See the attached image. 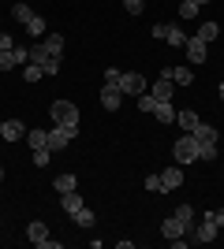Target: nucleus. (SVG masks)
Returning a JSON list of instances; mask_svg holds the SVG:
<instances>
[{
    "mask_svg": "<svg viewBox=\"0 0 224 249\" xmlns=\"http://www.w3.org/2000/svg\"><path fill=\"white\" fill-rule=\"evenodd\" d=\"M79 138V126H60V123H53L49 126V149L53 153H60V149H67Z\"/></svg>",
    "mask_w": 224,
    "mask_h": 249,
    "instance_id": "nucleus-1",
    "label": "nucleus"
},
{
    "mask_svg": "<svg viewBox=\"0 0 224 249\" xmlns=\"http://www.w3.org/2000/svg\"><path fill=\"white\" fill-rule=\"evenodd\" d=\"M49 115H53V123H60V126H79V108H75L71 101H53Z\"/></svg>",
    "mask_w": 224,
    "mask_h": 249,
    "instance_id": "nucleus-2",
    "label": "nucleus"
},
{
    "mask_svg": "<svg viewBox=\"0 0 224 249\" xmlns=\"http://www.w3.org/2000/svg\"><path fill=\"white\" fill-rule=\"evenodd\" d=\"M116 89H120L123 97H139V93H146L149 86H146V78H142V74L123 71V74H120V82H116Z\"/></svg>",
    "mask_w": 224,
    "mask_h": 249,
    "instance_id": "nucleus-3",
    "label": "nucleus"
},
{
    "mask_svg": "<svg viewBox=\"0 0 224 249\" xmlns=\"http://www.w3.org/2000/svg\"><path fill=\"white\" fill-rule=\"evenodd\" d=\"M176 164H191V160H198V138L194 134H183L180 142H176Z\"/></svg>",
    "mask_w": 224,
    "mask_h": 249,
    "instance_id": "nucleus-4",
    "label": "nucleus"
},
{
    "mask_svg": "<svg viewBox=\"0 0 224 249\" xmlns=\"http://www.w3.org/2000/svg\"><path fill=\"white\" fill-rule=\"evenodd\" d=\"M161 78H168V82H176V86H191L194 82V71H191V67H164Z\"/></svg>",
    "mask_w": 224,
    "mask_h": 249,
    "instance_id": "nucleus-5",
    "label": "nucleus"
},
{
    "mask_svg": "<svg viewBox=\"0 0 224 249\" xmlns=\"http://www.w3.org/2000/svg\"><path fill=\"white\" fill-rule=\"evenodd\" d=\"M120 104H123V93H120L116 86L105 82V89H101V108H105V112H120Z\"/></svg>",
    "mask_w": 224,
    "mask_h": 249,
    "instance_id": "nucleus-6",
    "label": "nucleus"
},
{
    "mask_svg": "<svg viewBox=\"0 0 224 249\" xmlns=\"http://www.w3.org/2000/svg\"><path fill=\"white\" fill-rule=\"evenodd\" d=\"M180 186H183V171L180 167H164V171H161V190L172 194V190H180Z\"/></svg>",
    "mask_w": 224,
    "mask_h": 249,
    "instance_id": "nucleus-7",
    "label": "nucleus"
},
{
    "mask_svg": "<svg viewBox=\"0 0 224 249\" xmlns=\"http://www.w3.org/2000/svg\"><path fill=\"white\" fill-rule=\"evenodd\" d=\"M183 52H187V60H191V63H205V41H202V37H187Z\"/></svg>",
    "mask_w": 224,
    "mask_h": 249,
    "instance_id": "nucleus-8",
    "label": "nucleus"
},
{
    "mask_svg": "<svg viewBox=\"0 0 224 249\" xmlns=\"http://www.w3.org/2000/svg\"><path fill=\"white\" fill-rule=\"evenodd\" d=\"M194 138H198V145H217V126H209V123H202L198 119V126L191 130Z\"/></svg>",
    "mask_w": 224,
    "mask_h": 249,
    "instance_id": "nucleus-9",
    "label": "nucleus"
},
{
    "mask_svg": "<svg viewBox=\"0 0 224 249\" xmlns=\"http://www.w3.org/2000/svg\"><path fill=\"white\" fill-rule=\"evenodd\" d=\"M217 231H221V227H213V223H205V219H202V223H198V231H194V238H191V246H205V242H213Z\"/></svg>",
    "mask_w": 224,
    "mask_h": 249,
    "instance_id": "nucleus-10",
    "label": "nucleus"
},
{
    "mask_svg": "<svg viewBox=\"0 0 224 249\" xmlns=\"http://www.w3.org/2000/svg\"><path fill=\"white\" fill-rule=\"evenodd\" d=\"M26 238H30L34 246H45V242H49V227H45L41 219H34L30 227H26Z\"/></svg>",
    "mask_w": 224,
    "mask_h": 249,
    "instance_id": "nucleus-11",
    "label": "nucleus"
},
{
    "mask_svg": "<svg viewBox=\"0 0 224 249\" xmlns=\"http://www.w3.org/2000/svg\"><path fill=\"white\" fill-rule=\"evenodd\" d=\"M146 93L153 97V101H172V82H168V78H157V82L149 86Z\"/></svg>",
    "mask_w": 224,
    "mask_h": 249,
    "instance_id": "nucleus-12",
    "label": "nucleus"
},
{
    "mask_svg": "<svg viewBox=\"0 0 224 249\" xmlns=\"http://www.w3.org/2000/svg\"><path fill=\"white\" fill-rule=\"evenodd\" d=\"M183 231H187V227H183V223H180V219H176V216H168V219H164V223H161V234H164V238H183Z\"/></svg>",
    "mask_w": 224,
    "mask_h": 249,
    "instance_id": "nucleus-13",
    "label": "nucleus"
},
{
    "mask_svg": "<svg viewBox=\"0 0 224 249\" xmlns=\"http://www.w3.org/2000/svg\"><path fill=\"white\" fill-rule=\"evenodd\" d=\"M153 115H157L161 123H176V108H172V101H157V104H153Z\"/></svg>",
    "mask_w": 224,
    "mask_h": 249,
    "instance_id": "nucleus-14",
    "label": "nucleus"
},
{
    "mask_svg": "<svg viewBox=\"0 0 224 249\" xmlns=\"http://www.w3.org/2000/svg\"><path fill=\"white\" fill-rule=\"evenodd\" d=\"M0 138L19 142V138H22V123H19V119H4V130H0Z\"/></svg>",
    "mask_w": 224,
    "mask_h": 249,
    "instance_id": "nucleus-15",
    "label": "nucleus"
},
{
    "mask_svg": "<svg viewBox=\"0 0 224 249\" xmlns=\"http://www.w3.org/2000/svg\"><path fill=\"white\" fill-rule=\"evenodd\" d=\"M53 186H56V194H71V190H79V178L75 175H56Z\"/></svg>",
    "mask_w": 224,
    "mask_h": 249,
    "instance_id": "nucleus-16",
    "label": "nucleus"
},
{
    "mask_svg": "<svg viewBox=\"0 0 224 249\" xmlns=\"http://www.w3.org/2000/svg\"><path fill=\"white\" fill-rule=\"evenodd\" d=\"M194 37H202V41L209 45V41H217V37H221V26H217V22H202V26H198V34H194Z\"/></svg>",
    "mask_w": 224,
    "mask_h": 249,
    "instance_id": "nucleus-17",
    "label": "nucleus"
},
{
    "mask_svg": "<svg viewBox=\"0 0 224 249\" xmlns=\"http://www.w3.org/2000/svg\"><path fill=\"white\" fill-rule=\"evenodd\" d=\"M71 219H75V223H79V227H94V223H97V216H94V212H90V208H75V212H71Z\"/></svg>",
    "mask_w": 224,
    "mask_h": 249,
    "instance_id": "nucleus-18",
    "label": "nucleus"
},
{
    "mask_svg": "<svg viewBox=\"0 0 224 249\" xmlns=\"http://www.w3.org/2000/svg\"><path fill=\"white\" fill-rule=\"evenodd\" d=\"M41 45L49 52H53V56H60V52H64V34H45L41 37Z\"/></svg>",
    "mask_w": 224,
    "mask_h": 249,
    "instance_id": "nucleus-19",
    "label": "nucleus"
},
{
    "mask_svg": "<svg viewBox=\"0 0 224 249\" xmlns=\"http://www.w3.org/2000/svg\"><path fill=\"white\" fill-rule=\"evenodd\" d=\"M30 149H49V130H26Z\"/></svg>",
    "mask_w": 224,
    "mask_h": 249,
    "instance_id": "nucleus-20",
    "label": "nucleus"
},
{
    "mask_svg": "<svg viewBox=\"0 0 224 249\" xmlns=\"http://www.w3.org/2000/svg\"><path fill=\"white\" fill-rule=\"evenodd\" d=\"M176 123L183 126V134H191L194 126H198V115H194V112H176Z\"/></svg>",
    "mask_w": 224,
    "mask_h": 249,
    "instance_id": "nucleus-21",
    "label": "nucleus"
},
{
    "mask_svg": "<svg viewBox=\"0 0 224 249\" xmlns=\"http://www.w3.org/2000/svg\"><path fill=\"white\" fill-rule=\"evenodd\" d=\"M60 205H64L67 212H75V208H82V194H79V190H71V194H60Z\"/></svg>",
    "mask_w": 224,
    "mask_h": 249,
    "instance_id": "nucleus-22",
    "label": "nucleus"
},
{
    "mask_svg": "<svg viewBox=\"0 0 224 249\" xmlns=\"http://www.w3.org/2000/svg\"><path fill=\"white\" fill-rule=\"evenodd\" d=\"M202 219L213 227H224V208H202Z\"/></svg>",
    "mask_w": 224,
    "mask_h": 249,
    "instance_id": "nucleus-23",
    "label": "nucleus"
},
{
    "mask_svg": "<svg viewBox=\"0 0 224 249\" xmlns=\"http://www.w3.org/2000/svg\"><path fill=\"white\" fill-rule=\"evenodd\" d=\"M11 15H15V19H19L22 26H26V22H30L34 15H38V11H34V8H26V4H15V8H11Z\"/></svg>",
    "mask_w": 224,
    "mask_h": 249,
    "instance_id": "nucleus-24",
    "label": "nucleus"
},
{
    "mask_svg": "<svg viewBox=\"0 0 224 249\" xmlns=\"http://www.w3.org/2000/svg\"><path fill=\"white\" fill-rule=\"evenodd\" d=\"M26 34H34L38 41H41V37H45V19H41V15H34V19L26 22Z\"/></svg>",
    "mask_w": 224,
    "mask_h": 249,
    "instance_id": "nucleus-25",
    "label": "nucleus"
},
{
    "mask_svg": "<svg viewBox=\"0 0 224 249\" xmlns=\"http://www.w3.org/2000/svg\"><path fill=\"white\" fill-rule=\"evenodd\" d=\"M164 41H168L172 49H183V45H187V34L176 30V26H168V37H164Z\"/></svg>",
    "mask_w": 224,
    "mask_h": 249,
    "instance_id": "nucleus-26",
    "label": "nucleus"
},
{
    "mask_svg": "<svg viewBox=\"0 0 224 249\" xmlns=\"http://www.w3.org/2000/svg\"><path fill=\"white\" fill-rule=\"evenodd\" d=\"M49 56H53V52L45 49V45H41V41H38V45H34V49H30V63H38V67H41V63H45V60H49Z\"/></svg>",
    "mask_w": 224,
    "mask_h": 249,
    "instance_id": "nucleus-27",
    "label": "nucleus"
},
{
    "mask_svg": "<svg viewBox=\"0 0 224 249\" xmlns=\"http://www.w3.org/2000/svg\"><path fill=\"white\" fill-rule=\"evenodd\" d=\"M22 78H26V82H41V78H45V71L38 67V63H26V71H22Z\"/></svg>",
    "mask_w": 224,
    "mask_h": 249,
    "instance_id": "nucleus-28",
    "label": "nucleus"
},
{
    "mask_svg": "<svg viewBox=\"0 0 224 249\" xmlns=\"http://www.w3.org/2000/svg\"><path fill=\"white\" fill-rule=\"evenodd\" d=\"M15 49H8V52H0V71H11V67H15Z\"/></svg>",
    "mask_w": 224,
    "mask_h": 249,
    "instance_id": "nucleus-29",
    "label": "nucleus"
},
{
    "mask_svg": "<svg viewBox=\"0 0 224 249\" xmlns=\"http://www.w3.org/2000/svg\"><path fill=\"white\" fill-rule=\"evenodd\" d=\"M194 15H198V4H194V0H183L180 4V19H194Z\"/></svg>",
    "mask_w": 224,
    "mask_h": 249,
    "instance_id": "nucleus-30",
    "label": "nucleus"
},
{
    "mask_svg": "<svg viewBox=\"0 0 224 249\" xmlns=\"http://www.w3.org/2000/svg\"><path fill=\"white\" fill-rule=\"evenodd\" d=\"M142 186H146L149 194H164V190H161V175H146V178H142Z\"/></svg>",
    "mask_w": 224,
    "mask_h": 249,
    "instance_id": "nucleus-31",
    "label": "nucleus"
},
{
    "mask_svg": "<svg viewBox=\"0 0 224 249\" xmlns=\"http://www.w3.org/2000/svg\"><path fill=\"white\" fill-rule=\"evenodd\" d=\"M123 8H127V15H142L146 0H123Z\"/></svg>",
    "mask_w": 224,
    "mask_h": 249,
    "instance_id": "nucleus-32",
    "label": "nucleus"
},
{
    "mask_svg": "<svg viewBox=\"0 0 224 249\" xmlns=\"http://www.w3.org/2000/svg\"><path fill=\"white\" fill-rule=\"evenodd\" d=\"M153 104L157 101H153L149 93H139V112H153Z\"/></svg>",
    "mask_w": 224,
    "mask_h": 249,
    "instance_id": "nucleus-33",
    "label": "nucleus"
},
{
    "mask_svg": "<svg viewBox=\"0 0 224 249\" xmlns=\"http://www.w3.org/2000/svg\"><path fill=\"white\" fill-rule=\"evenodd\" d=\"M198 160H217V145H198Z\"/></svg>",
    "mask_w": 224,
    "mask_h": 249,
    "instance_id": "nucleus-34",
    "label": "nucleus"
},
{
    "mask_svg": "<svg viewBox=\"0 0 224 249\" xmlns=\"http://www.w3.org/2000/svg\"><path fill=\"white\" fill-rule=\"evenodd\" d=\"M34 164H38V167L49 164V149H34Z\"/></svg>",
    "mask_w": 224,
    "mask_h": 249,
    "instance_id": "nucleus-35",
    "label": "nucleus"
},
{
    "mask_svg": "<svg viewBox=\"0 0 224 249\" xmlns=\"http://www.w3.org/2000/svg\"><path fill=\"white\" fill-rule=\"evenodd\" d=\"M8 49H15V41H11V34L0 30V52H8Z\"/></svg>",
    "mask_w": 224,
    "mask_h": 249,
    "instance_id": "nucleus-36",
    "label": "nucleus"
},
{
    "mask_svg": "<svg viewBox=\"0 0 224 249\" xmlns=\"http://www.w3.org/2000/svg\"><path fill=\"white\" fill-rule=\"evenodd\" d=\"M120 74H123V71H116V67H108V71H105V82H108V86H116V82H120Z\"/></svg>",
    "mask_w": 224,
    "mask_h": 249,
    "instance_id": "nucleus-37",
    "label": "nucleus"
},
{
    "mask_svg": "<svg viewBox=\"0 0 224 249\" xmlns=\"http://www.w3.org/2000/svg\"><path fill=\"white\" fill-rule=\"evenodd\" d=\"M149 34H153V37H161V41H164V37H168V26H164V22H157V26H153V30H149Z\"/></svg>",
    "mask_w": 224,
    "mask_h": 249,
    "instance_id": "nucleus-38",
    "label": "nucleus"
},
{
    "mask_svg": "<svg viewBox=\"0 0 224 249\" xmlns=\"http://www.w3.org/2000/svg\"><path fill=\"white\" fill-rule=\"evenodd\" d=\"M194 4H198V8H202V4H209V0H194Z\"/></svg>",
    "mask_w": 224,
    "mask_h": 249,
    "instance_id": "nucleus-39",
    "label": "nucleus"
},
{
    "mask_svg": "<svg viewBox=\"0 0 224 249\" xmlns=\"http://www.w3.org/2000/svg\"><path fill=\"white\" fill-rule=\"evenodd\" d=\"M221 101H224V82H221Z\"/></svg>",
    "mask_w": 224,
    "mask_h": 249,
    "instance_id": "nucleus-40",
    "label": "nucleus"
},
{
    "mask_svg": "<svg viewBox=\"0 0 224 249\" xmlns=\"http://www.w3.org/2000/svg\"><path fill=\"white\" fill-rule=\"evenodd\" d=\"M0 182H4V167H0Z\"/></svg>",
    "mask_w": 224,
    "mask_h": 249,
    "instance_id": "nucleus-41",
    "label": "nucleus"
},
{
    "mask_svg": "<svg viewBox=\"0 0 224 249\" xmlns=\"http://www.w3.org/2000/svg\"><path fill=\"white\" fill-rule=\"evenodd\" d=\"M0 130H4V119H0Z\"/></svg>",
    "mask_w": 224,
    "mask_h": 249,
    "instance_id": "nucleus-42",
    "label": "nucleus"
},
{
    "mask_svg": "<svg viewBox=\"0 0 224 249\" xmlns=\"http://www.w3.org/2000/svg\"><path fill=\"white\" fill-rule=\"evenodd\" d=\"M0 223H4V219H0Z\"/></svg>",
    "mask_w": 224,
    "mask_h": 249,
    "instance_id": "nucleus-43",
    "label": "nucleus"
}]
</instances>
